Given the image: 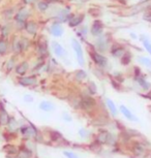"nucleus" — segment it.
<instances>
[{"mask_svg": "<svg viewBox=\"0 0 151 158\" xmlns=\"http://www.w3.org/2000/svg\"><path fill=\"white\" fill-rule=\"evenodd\" d=\"M70 46L76 55V60L78 62V64L81 67L85 66L86 60H85V55H84V50H83V46L78 38L72 37L70 38Z\"/></svg>", "mask_w": 151, "mask_h": 158, "instance_id": "nucleus-1", "label": "nucleus"}, {"mask_svg": "<svg viewBox=\"0 0 151 158\" xmlns=\"http://www.w3.org/2000/svg\"><path fill=\"white\" fill-rule=\"evenodd\" d=\"M111 40L109 37L108 34L103 33V35H100L99 37L94 38L93 41V48L94 50L97 51L99 53H102V54H105L107 51L110 50L111 48Z\"/></svg>", "mask_w": 151, "mask_h": 158, "instance_id": "nucleus-2", "label": "nucleus"}, {"mask_svg": "<svg viewBox=\"0 0 151 158\" xmlns=\"http://www.w3.org/2000/svg\"><path fill=\"white\" fill-rule=\"evenodd\" d=\"M30 16H31V11L27 6L21 7L14 16V21L17 27L20 29H24L25 23L30 19Z\"/></svg>", "mask_w": 151, "mask_h": 158, "instance_id": "nucleus-3", "label": "nucleus"}, {"mask_svg": "<svg viewBox=\"0 0 151 158\" xmlns=\"http://www.w3.org/2000/svg\"><path fill=\"white\" fill-rule=\"evenodd\" d=\"M73 13L72 11V7L70 6H65V7H61L58 8L56 10V13L53 16V21H57V22L61 24H67L69 21L70 20V18L73 17Z\"/></svg>", "mask_w": 151, "mask_h": 158, "instance_id": "nucleus-4", "label": "nucleus"}, {"mask_svg": "<svg viewBox=\"0 0 151 158\" xmlns=\"http://www.w3.org/2000/svg\"><path fill=\"white\" fill-rule=\"evenodd\" d=\"M89 56H90L92 62L96 65L97 67L106 68L109 65V59L107 58L103 54H102V53H99L97 51L94 50V48H93L92 51H90L89 52Z\"/></svg>", "mask_w": 151, "mask_h": 158, "instance_id": "nucleus-5", "label": "nucleus"}, {"mask_svg": "<svg viewBox=\"0 0 151 158\" xmlns=\"http://www.w3.org/2000/svg\"><path fill=\"white\" fill-rule=\"evenodd\" d=\"M103 33H105V24H103V22L99 19L93 20L89 27V34L93 38H95L103 35Z\"/></svg>", "mask_w": 151, "mask_h": 158, "instance_id": "nucleus-6", "label": "nucleus"}, {"mask_svg": "<svg viewBox=\"0 0 151 158\" xmlns=\"http://www.w3.org/2000/svg\"><path fill=\"white\" fill-rule=\"evenodd\" d=\"M135 81L139 85L142 90L145 92H149L151 89V83L143 76L141 70L138 67H135Z\"/></svg>", "mask_w": 151, "mask_h": 158, "instance_id": "nucleus-7", "label": "nucleus"}, {"mask_svg": "<svg viewBox=\"0 0 151 158\" xmlns=\"http://www.w3.org/2000/svg\"><path fill=\"white\" fill-rule=\"evenodd\" d=\"M48 31H49V33L55 38L62 37L64 34V32H65L63 24L59 23L57 21H53V22L50 23V25L48 27Z\"/></svg>", "mask_w": 151, "mask_h": 158, "instance_id": "nucleus-8", "label": "nucleus"}, {"mask_svg": "<svg viewBox=\"0 0 151 158\" xmlns=\"http://www.w3.org/2000/svg\"><path fill=\"white\" fill-rule=\"evenodd\" d=\"M96 106V100L92 95H88L81 98L79 101V108L83 111H91Z\"/></svg>", "mask_w": 151, "mask_h": 158, "instance_id": "nucleus-9", "label": "nucleus"}, {"mask_svg": "<svg viewBox=\"0 0 151 158\" xmlns=\"http://www.w3.org/2000/svg\"><path fill=\"white\" fill-rule=\"evenodd\" d=\"M126 51L127 50L125 46H123V44H118V43H115L111 44V48H110V50H109V52H110L112 57L120 59L125 54Z\"/></svg>", "mask_w": 151, "mask_h": 158, "instance_id": "nucleus-10", "label": "nucleus"}, {"mask_svg": "<svg viewBox=\"0 0 151 158\" xmlns=\"http://www.w3.org/2000/svg\"><path fill=\"white\" fill-rule=\"evenodd\" d=\"M114 141V136L111 135L110 132H108L107 130H100L96 135V142L100 145H112Z\"/></svg>", "mask_w": 151, "mask_h": 158, "instance_id": "nucleus-11", "label": "nucleus"}, {"mask_svg": "<svg viewBox=\"0 0 151 158\" xmlns=\"http://www.w3.org/2000/svg\"><path fill=\"white\" fill-rule=\"evenodd\" d=\"M51 51L56 58H64L66 54V50L57 40L51 41Z\"/></svg>", "mask_w": 151, "mask_h": 158, "instance_id": "nucleus-12", "label": "nucleus"}, {"mask_svg": "<svg viewBox=\"0 0 151 158\" xmlns=\"http://www.w3.org/2000/svg\"><path fill=\"white\" fill-rule=\"evenodd\" d=\"M23 30H24L28 35H30V36H35L38 32V24L36 21L29 19L27 22L25 23L24 29H23Z\"/></svg>", "mask_w": 151, "mask_h": 158, "instance_id": "nucleus-13", "label": "nucleus"}, {"mask_svg": "<svg viewBox=\"0 0 151 158\" xmlns=\"http://www.w3.org/2000/svg\"><path fill=\"white\" fill-rule=\"evenodd\" d=\"M85 21V15L84 14H73V17L70 18L67 25L70 28H79L80 26L83 25Z\"/></svg>", "mask_w": 151, "mask_h": 158, "instance_id": "nucleus-14", "label": "nucleus"}, {"mask_svg": "<svg viewBox=\"0 0 151 158\" xmlns=\"http://www.w3.org/2000/svg\"><path fill=\"white\" fill-rule=\"evenodd\" d=\"M20 131L23 135V136H25L26 139H33L37 135L36 128L31 124H27V125L22 126L20 128Z\"/></svg>", "mask_w": 151, "mask_h": 158, "instance_id": "nucleus-15", "label": "nucleus"}, {"mask_svg": "<svg viewBox=\"0 0 151 158\" xmlns=\"http://www.w3.org/2000/svg\"><path fill=\"white\" fill-rule=\"evenodd\" d=\"M18 84L22 87H32L37 84V79L34 76H24L20 77L18 80Z\"/></svg>", "mask_w": 151, "mask_h": 158, "instance_id": "nucleus-16", "label": "nucleus"}, {"mask_svg": "<svg viewBox=\"0 0 151 158\" xmlns=\"http://www.w3.org/2000/svg\"><path fill=\"white\" fill-rule=\"evenodd\" d=\"M29 68H30V65H29V62L27 60H24V61H21L19 62L16 67H15V73L18 74L19 77H24L26 76V73H28Z\"/></svg>", "mask_w": 151, "mask_h": 158, "instance_id": "nucleus-17", "label": "nucleus"}, {"mask_svg": "<svg viewBox=\"0 0 151 158\" xmlns=\"http://www.w3.org/2000/svg\"><path fill=\"white\" fill-rule=\"evenodd\" d=\"M36 52H37V55L40 56V57H41V58H43V57H47L48 55H50L47 40H41V38H40V43H38L37 46H36Z\"/></svg>", "mask_w": 151, "mask_h": 158, "instance_id": "nucleus-18", "label": "nucleus"}, {"mask_svg": "<svg viewBox=\"0 0 151 158\" xmlns=\"http://www.w3.org/2000/svg\"><path fill=\"white\" fill-rule=\"evenodd\" d=\"M119 110H120V113L123 115L124 118H126L128 121H132V122H137L138 121V118L137 116H136L134 113H132L131 110H129L127 106H123V104H121L119 106Z\"/></svg>", "mask_w": 151, "mask_h": 158, "instance_id": "nucleus-19", "label": "nucleus"}, {"mask_svg": "<svg viewBox=\"0 0 151 158\" xmlns=\"http://www.w3.org/2000/svg\"><path fill=\"white\" fill-rule=\"evenodd\" d=\"M77 36L79 38H81L82 40H87V36L89 34V26L86 25V24H83L82 26H80L78 28V30L76 31Z\"/></svg>", "mask_w": 151, "mask_h": 158, "instance_id": "nucleus-20", "label": "nucleus"}, {"mask_svg": "<svg viewBox=\"0 0 151 158\" xmlns=\"http://www.w3.org/2000/svg\"><path fill=\"white\" fill-rule=\"evenodd\" d=\"M10 116L8 115V112L5 110L3 106H0V126H6L10 122Z\"/></svg>", "mask_w": 151, "mask_h": 158, "instance_id": "nucleus-21", "label": "nucleus"}, {"mask_svg": "<svg viewBox=\"0 0 151 158\" xmlns=\"http://www.w3.org/2000/svg\"><path fill=\"white\" fill-rule=\"evenodd\" d=\"M38 109L43 112L51 113L55 110V106H54V103L49 100H43V101H40V104H38Z\"/></svg>", "mask_w": 151, "mask_h": 158, "instance_id": "nucleus-22", "label": "nucleus"}, {"mask_svg": "<svg viewBox=\"0 0 151 158\" xmlns=\"http://www.w3.org/2000/svg\"><path fill=\"white\" fill-rule=\"evenodd\" d=\"M35 6H36L37 10L40 11V13L45 14L50 10V7H51V3L47 1V0H38V1L36 2V4H35Z\"/></svg>", "mask_w": 151, "mask_h": 158, "instance_id": "nucleus-23", "label": "nucleus"}, {"mask_svg": "<svg viewBox=\"0 0 151 158\" xmlns=\"http://www.w3.org/2000/svg\"><path fill=\"white\" fill-rule=\"evenodd\" d=\"M10 49V44L8 43V40L0 37V56L7 55L8 51Z\"/></svg>", "mask_w": 151, "mask_h": 158, "instance_id": "nucleus-24", "label": "nucleus"}, {"mask_svg": "<svg viewBox=\"0 0 151 158\" xmlns=\"http://www.w3.org/2000/svg\"><path fill=\"white\" fill-rule=\"evenodd\" d=\"M139 40H141L142 44H143V48L145 49V51L148 53L149 55H151V40L150 38L147 36V35L142 34L139 36Z\"/></svg>", "mask_w": 151, "mask_h": 158, "instance_id": "nucleus-25", "label": "nucleus"}, {"mask_svg": "<svg viewBox=\"0 0 151 158\" xmlns=\"http://www.w3.org/2000/svg\"><path fill=\"white\" fill-rule=\"evenodd\" d=\"M132 152H134L135 155L137 156H142V155L145 154L146 152V149H145V145H143L142 143H135L134 146H132Z\"/></svg>", "mask_w": 151, "mask_h": 158, "instance_id": "nucleus-26", "label": "nucleus"}, {"mask_svg": "<svg viewBox=\"0 0 151 158\" xmlns=\"http://www.w3.org/2000/svg\"><path fill=\"white\" fill-rule=\"evenodd\" d=\"M10 50L13 51L15 54H20L22 53L21 51V46H20V37L15 36L10 41Z\"/></svg>", "mask_w": 151, "mask_h": 158, "instance_id": "nucleus-27", "label": "nucleus"}, {"mask_svg": "<svg viewBox=\"0 0 151 158\" xmlns=\"http://www.w3.org/2000/svg\"><path fill=\"white\" fill-rule=\"evenodd\" d=\"M20 46H21V51H22V52H26V51L30 49V47H31L30 40H29L27 36H21Z\"/></svg>", "mask_w": 151, "mask_h": 158, "instance_id": "nucleus-28", "label": "nucleus"}, {"mask_svg": "<svg viewBox=\"0 0 151 158\" xmlns=\"http://www.w3.org/2000/svg\"><path fill=\"white\" fill-rule=\"evenodd\" d=\"M106 106L107 108H108L109 112L111 113L113 116H117L118 114V109L116 106V104H115V102L112 99H110V98H107L106 99Z\"/></svg>", "mask_w": 151, "mask_h": 158, "instance_id": "nucleus-29", "label": "nucleus"}, {"mask_svg": "<svg viewBox=\"0 0 151 158\" xmlns=\"http://www.w3.org/2000/svg\"><path fill=\"white\" fill-rule=\"evenodd\" d=\"M88 77V73L84 69H78L75 73V79L77 82H83Z\"/></svg>", "mask_w": 151, "mask_h": 158, "instance_id": "nucleus-30", "label": "nucleus"}, {"mask_svg": "<svg viewBox=\"0 0 151 158\" xmlns=\"http://www.w3.org/2000/svg\"><path fill=\"white\" fill-rule=\"evenodd\" d=\"M132 53L129 52V51H126L125 52V54H124L122 57L120 58V62H121V64L124 65V66H126V65H128L129 63L132 62Z\"/></svg>", "mask_w": 151, "mask_h": 158, "instance_id": "nucleus-31", "label": "nucleus"}, {"mask_svg": "<svg viewBox=\"0 0 151 158\" xmlns=\"http://www.w3.org/2000/svg\"><path fill=\"white\" fill-rule=\"evenodd\" d=\"M138 62L142 65H144L145 67L151 69V59L146 56H139L138 57Z\"/></svg>", "mask_w": 151, "mask_h": 158, "instance_id": "nucleus-32", "label": "nucleus"}, {"mask_svg": "<svg viewBox=\"0 0 151 158\" xmlns=\"http://www.w3.org/2000/svg\"><path fill=\"white\" fill-rule=\"evenodd\" d=\"M10 28L8 25H4L1 27V30H0V37L4 38V40H8L10 37Z\"/></svg>", "mask_w": 151, "mask_h": 158, "instance_id": "nucleus-33", "label": "nucleus"}, {"mask_svg": "<svg viewBox=\"0 0 151 158\" xmlns=\"http://www.w3.org/2000/svg\"><path fill=\"white\" fill-rule=\"evenodd\" d=\"M15 67H16V59L15 57H11L6 61V71L10 73V70L15 69Z\"/></svg>", "mask_w": 151, "mask_h": 158, "instance_id": "nucleus-34", "label": "nucleus"}, {"mask_svg": "<svg viewBox=\"0 0 151 158\" xmlns=\"http://www.w3.org/2000/svg\"><path fill=\"white\" fill-rule=\"evenodd\" d=\"M3 149L8 155H18V150L14 145H6Z\"/></svg>", "mask_w": 151, "mask_h": 158, "instance_id": "nucleus-35", "label": "nucleus"}, {"mask_svg": "<svg viewBox=\"0 0 151 158\" xmlns=\"http://www.w3.org/2000/svg\"><path fill=\"white\" fill-rule=\"evenodd\" d=\"M8 130L10 131H15L18 129V123H17V120H15L14 117H10V122H8V124L6 125Z\"/></svg>", "mask_w": 151, "mask_h": 158, "instance_id": "nucleus-36", "label": "nucleus"}, {"mask_svg": "<svg viewBox=\"0 0 151 158\" xmlns=\"http://www.w3.org/2000/svg\"><path fill=\"white\" fill-rule=\"evenodd\" d=\"M87 90L89 91L90 95H94V94H96V93H97V87H96L95 83H94V82H92V81L88 83V87H87Z\"/></svg>", "mask_w": 151, "mask_h": 158, "instance_id": "nucleus-37", "label": "nucleus"}, {"mask_svg": "<svg viewBox=\"0 0 151 158\" xmlns=\"http://www.w3.org/2000/svg\"><path fill=\"white\" fill-rule=\"evenodd\" d=\"M78 135L81 139H87L91 135V132L88 129H85V128H80L78 131Z\"/></svg>", "mask_w": 151, "mask_h": 158, "instance_id": "nucleus-38", "label": "nucleus"}, {"mask_svg": "<svg viewBox=\"0 0 151 158\" xmlns=\"http://www.w3.org/2000/svg\"><path fill=\"white\" fill-rule=\"evenodd\" d=\"M142 19H143L145 22L151 24V10H144L143 15H142Z\"/></svg>", "mask_w": 151, "mask_h": 158, "instance_id": "nucleus-39", "label": "nucleus"}, {"mask_svg": "<svg viewBox=\"0 0 151 158\" xmlns=\"http://www.w3.org/2000/svg\"><path fill=\"white\" fill-rule=\"evenodd\" d=\"M63 155H64V156H65L66 158H79V156L75 153V152L69 151V150L63 151Z\"/></svg>", "mask_w": 151, "mask_h": 158, "instance_id": "nucleus-40", "label": "nucleus"}, {"mask_svg": "<svg viewBox=\"0 0 151 158\" xmlns=\"http://www.w3.org/2000/svg\"><path fill=\"white\" fill-rule=\"evenodd\" d=\"M62 118H63V120L66 122H72V120H73L72 116H70L69 113H63V114H62Z\"/></svg>", "mask_w": 151, "mask_h": 158, "instance_id": "nucleus-41", "label": "nucleus"}, {"mask_svg": "<svg viewBox=\"0 0 151 158\" xmlns=\"http://www.w3.org/2000/svg\"><path fill=\"white\" fill-rule=\"evenodd\" d=\"M33 97H32V95L30 94H26L24 95V101L25 102H27V103H30V102H33Z\"/></svg>", "mask_w": 151, "mask_h": 158, "instance_id": "nucleus-42", "label": "nucleus"}, {"mask_svg": "<svg viewBox=\"0 0 151 158\" xmlns=\"http://www.w3.org/2000/svg\"><path fill=\"white\" fill-rule=\"evenodd\" d=\"M38 0H23L25 5H31V4H36Z\"/></svg>", "mask_w": 151, "mask_h": 158, "instance_id": "nucleus-43", "label": "nucleus"}, {"mask_svg": "<svg viewBox=\"0 0 151 158\" xmlns=\"http://www.w3.org/2000/svg\"><path fill=\"white\" fill-rule=\"evenodd\" d=\"M129 36H131L132 40H139V35H138V34H136L135 32H131V33H129Z\"/></svg>", "mask_w": 151, "mask_h": 158, "instance_id": "nucleus-44", "label": "nucleus"}, {"mask_svg": "<svg viewBox=\"0 0 151 158\" xmlns=\"http://www.w3.org/2000/svg\"><path fill=\"white\" fill-rule=\"evenodd\" d=\"M70 1L75 2V3H79V4H82V3H86L88 0H70Z\"/></svg>", "mask_w": 151, "mask_h": 158, "instance_id": "nucleus-45", "label": "nucleus"}, {"mask_svg": "<svg viewBox=\"0 0 151 158\" xmlns=\"http://www.w3.org/2000/svg\"><path fill=\"white\" fill-rule=\"evenodd\" d=\"M48 2H50V3H54V2H58L59 0H47Z\"/></svg>", "mask_w": 151, "mask_h": 158, "instance_id": "nucleus-46", "label": "nucleus"}, {"mask_svg": "<svg viewBox=\"0 0 151 158\" xmlns=\"http://www.w3.org/2000/svg\"><path fill=\"white\" fill-rule=\"evenodd\" d=\"M118 1H125V0H118Z\"/></svg>", "mask_w": 151, "mask_h": 158, "instance_id": "nucleus-47", "label": "nucleus"}, {"mask_svg": "<svg viewBox=\"0 0 151 158\" xmlns=\"http://www.w3.org/2000/svg\"><path fill=\"white\" fill-rule=\"evenodd\" d=\"M138 1H140V2H141V1H144V0H138Z\"/></svg>", "mask_w": 151, "mask_h": 158, "instance_id": "nucleus-48", "label": "nucleus"}, {"mask_svg": "<svg viewBox=\"0 0 151 158\" xmlns=\"http://www.w3.org/2000/svg\"><path fill=\"white\" fill-rule=\"evenodd\" d=\"M149 92H150V96H151V89H150V91H149Z\"/></svg>", "mask_w": 151, "mask_h": 158, "instance_id": "nucleus-49", "label": "nucleus"}]
</instances>
